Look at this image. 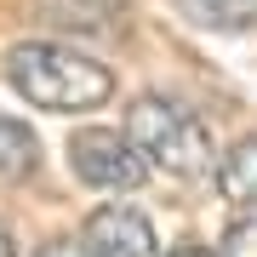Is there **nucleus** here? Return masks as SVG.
Wrapping results in <instances>:
<instances>
[{
	"instance_id": "9d476101",
	"label": "nucleus",
	"mask_w": 257,
	"mask_h": 257,
	"mask_svg": "<svg viewBox=\"0 0 257 257\" xmlns=\"http://www.w3.org/2000/svg\"><path fill=\"white\" fill-rule=\"evenodd\" d=\"M0 257H18V246H12V234H6V223H0Z\"/></svg>"
},
{
	"instance_id": "1a4fd4ad",
	"label": "nucleus",
	"mask_w": 257,
	"mask_h": 257,
	"mask_svg": "<svg viewBox=\"0 0 257 257\" xmlns=\"http://www.w3.org/2000/svg\"><path fill=\"white\" fill-rule=\"evenodd\" d=\"M40 257H86V246H69V240H63V246H46Z\"/></svg>"
},
{
	"instance_id": "f257e3e1",
	"label": "nucleus",
	"mask_w": 257,
	"mask_h": 257,
	"mask_svg": "<svg viewBox=\"0 0 257 257\" xmlns=\"http://www.w3.org/2000/svg\"><path fill=\"white\" fill-rule=\"evenodd\" d=\"M6 74L29 103H40L52 114H80V109H97V103L114 97V74L97 57H86L74 46H57V40H23V46H12Z\"/></svg>"
},
{
	"instance_id": "7ed1b4c3",
	"label": "nucleus",
	"mask_w": 257,
	"mask_h": 257,
	"mask_svg": "<svg viewBox=\"0 0 257 257\" xmlns=\"http://www.w3.org/2000/svg\"><path fill=\"white\" fill-rule=\"evenodd\" d=\"M69 166L86 189H109V194H132L149 177V160L132 149L126 132H109V126H80L69 138Z\"/></svg>"
},
{
	"instance_id": "f03ea898",
	"label": "nucleus",
	"mask_w": 257,
	"mask_h": 257,
	"mask_svg": "<svg viewBox=\"0 0 257 257\" xmlns=\"http://www.w3.org/2000/svg\"><path fill=\"white\" fill-rule=\"evenodd\" d=\"M126 138H132V149L149 166H160L166 177H183V183H200L211 166H217L206 120L189 103L160 97V92H149V97H138L126 109Z\"/></svg>"
},
{
	"instance_id": "9b49d317",
	"label": "nucleus",
	"mask_w": 257,
	"mask_h": 257,
	"mask_svg": "<svg viewBox=\"0 0 257 257\" xmlns=\"http://www.w3.org/2000/svg\"><path fill=\"white\" fill-rule=\"evenodd\" d=\"M172 257H211V251H206V246H177Z\"/></svg>"
},
{
	"instance_id": "0eeeda50",
	"label": "nucleus",
	"mask_w": 257,
	"mask_h": 257,
	"mask_svg": "<svg viewBox=\"0 0 257 257\" xmlns=\"http://www.w3.org/2000/svg\"><path fill=\"white\" fill-rule=\"evenodd\" d=\"M217 183H223V194L234 206H257V138L229 149V160L217 166Z\"/></svg>"
},
{
	"instance_id": "20e7f679",
	"label": "nucleus",
	"mask_w": 257,
	"mask_h": 257,
	"mask_svg": "<svg viewBox=\"0 0 257 257\" xmlns=\"http://www.w3.org/2000/svg\"><path fill=\"white\" fill-rule=\"evenodd\" d=\"M86 257H160L155 223L138 206H97L86 217Z\"/></svg>"
},
{
	"instance_id": "6e6552de",
	"label": "nucleus",
	"mask_w": 257,
	"mask_h": 257,
	"mask_svg": "<svg viewBox=\"0 0 257 257\" xmlns=\"http://www.w3.org/2000/svg\"><path fill=\"white\" fill-rule=\"evenodd\" d=\"M223 257H257V217H234L223 234Z\"/></svg>"
},
{
	"instance_id": "39448f33",
	"label": "nucleus",
	"mask_w": 257,
	"mask_h": 257,
	"mask_svg": "<svg viewBox=\"0 0 257 257\" xmlns=\"http://www.w3.org/2000/svg\"><path fill=\"white\" fill-rule=\"evenodd\" d=\"M177 12L200 29H217V35L257 29V0H177Z\"/></svg>"
},
{
	"instance_id": "423d86ee",
	"label": "nucleus",
	"mask_w": 257,
	"mask_h": 257,
	"mask_svg": "<svg viewBox=\"0 0 257 257\" xmlns=\"http://www.w3.org/2000/svg\"><path fill=\"white\" fill-rule=\"evenodd\" d=\"M35 166H40V138L23 120H0V177L23 183V177H35Z\"/></svg>"
}]
</instances>
